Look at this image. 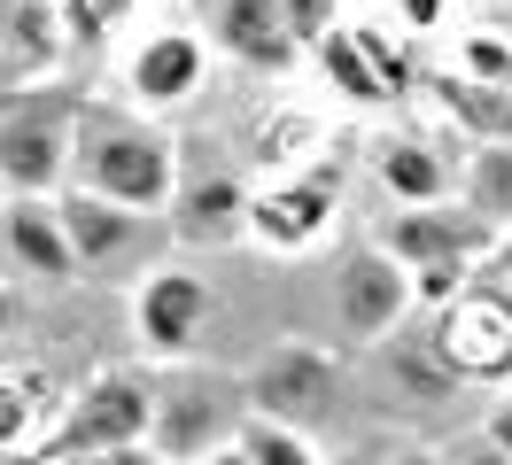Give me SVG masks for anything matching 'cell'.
<instances>
[{"label":"cell","instance_id":"6da1fadb","mask_svg":"<svg viewBox=\"0 0 512 465\" xmlns=\"http://www.w3.org/2000/svg\"><path fill=\"white\" fill-rule=\"evenodd\" d=\"M70 186H86L101 202L132 217H163L179 194V140L140 109H101L78 101V132H70Z\"/></svg>","mask_w":512,"mask_h":465},{"label":"cell","instance_id":"7a4b0ae2","mask_svg":"<svg viewBox=\"0 0 512 465\" xmlns=\"http://www.w3.org/2000/svg\"><path fill=\"white\" fill-rule=\"evenodd\" d=\"M78 101L63 86H0V186L8 194H63Z\"/></svg>","mask_w":512,"mask_h":465},{"label":"cell","instance_id":"3957f363","mask_svg":"<svg viewBox=\"0 0 512 465\" xmlns=\"http://www.w3.org/2000/svg\"><path fill=\"white\" fill-rule=\"evenodd\" d=\"M427 349L443 357L450 380H512V295L505 287H458L435 310V334Z\"/></svg>","mask_w":512,"mask_h":465},{"label":"cell","instance_id":"277c9868","mask_svg":"<svg viewBox=\"0 0 512 465\" xmlns=\"http://www.w3.org/2000/svg\"><path fill=\"white\" fill-rule=\"evenodd\" d=\"M148 419H156V388L140 372H101L94 388H78L70 419L55 427V465L86 458V450H132V442H148Z\"/></svg>","mask_w":512,"mask_h":465},{"label":"cell","instance_id":"5b68a950","mask_svg":"<svg viewBox=\"0 0 512 465\" xmlns=\"http://www.w3.org/2000/svg\"><path fill=\"white\" fill-rule=\"evenodd\" d=\"M210 86V39L194 24H156L125 47V93L132 109H187L194 93Z\"/></svg>","mask_w":512,"mask_h":465},{"label":"cell","instance_id":"8992f818","mask_svg":"<svg viewBox=\"0 0 512 465\" xmlns=\"http://www.w3.org/2000/svg\"><path fill=\"white\" fill-rule=\"evenodd\" d=\"M334 186L319 171H288V179H264L249 194V217H241V241L272 248V256H303L334 233Z\"/></svg>","mask_w":512,"mask_h":465},{"label":"cell","instance_id":"52a82bcc","mask_svg":"<svg viewBox=\"0 0 512 465\" xmlns=\"http://www.w3.org/2000/svg\"><path fill=\"white\" fill-rule=\"evenodd\" d=\"M334 310H342V326L357 341H388L404 326V310H412V272L388 248H357L342 264V279H334Z\"/></svg>","mask_w":512,"mask_h":465},{"label":"cell","instance_id":"ba28073f","mask_svg":"<svg viewBox=\"0 0 512 465\" xmlns=\"http://www.w3.org/2000/svg\"><path fill=\"white\" fill-rule=\"evenodd\" d=\"M311 62L326 70V86L342 93V101H357V109H388V101L404 93V62H396V47H388L381 31L334 24L319 47H311Z\"/></svg>","mask_w":512,"mask_h":465},{"label":"cell","instance_id":"9c48e42d","mask_svg":"<svg viewBox=\"0 0 512 465\" xmlns=\"http://www.w3.org/2000/svg\"><path fill=\"white\" fill-rule=\"evenodd\" d=\"M202 318H210V287L187 272V264H163L132 287V326L140 341L156 349V357H187L194 334H202Z\"/></svg>","mask_w":512,"mask_h":465},{"label":"cell","instance_id":"30bf717a","mask_svg":"<svg viewBox=\"0 0 512 465\" xmlns=\"http://www.w3.org/2000/svg\"><path fill=\"white\" fill-rule=\"evenodd\" d=\"M249 403H256V419H280V427L311 434V419L334 403V357H319V349H272L249 380Z\"/></svg>","mask_w":512,"mask_h":465},{"label":"cell","instance_id":"8fae6325","mask_svg":"<svg viewBox=\"0 0 512 465\" xmlns=\"http://www.w3.org/2000/svg\"><path fill=\"white\" fill-rule=\"evenodd\" d=\"M225 427H233V419H225L218 380H171V388H156V419H148L156 458L187 465V458H202V450H225V442H233Z\"/></svg>","mask_w":512,"mask_h":465},{"label":"cell","instance_id":"7c38bea8","mask_svg":"<svg viewBox=\"0 0 512 465\" xmlns=\"http://www.w3.org/2000/svg\"><path fill=\"white\" fill-rule=\"evenodd\" d=\"M210 47H225L249 70H295L303 62V39L288 31V8L280 0H210Z\"/></svg>","mask_w":512,"mask_h":465},{"label":"cell","instance_id":"4fadbf2b","mask_svg":"<svg viewBox=\"0 0 512 465\" xmlns=\"http://www.w3.org/2000/svg\"><path fill=\"white\" fill-rule=\"evenodd\" d=\"M0 264H16L24 279H78L55 194H8V210H0Z\"/></svg>","mask_w":512,"mask_h":465},{"label":"cell","instance_id":"5bb4252c","mask_svg":"<svg viewBox=\"0 0 512 465\" xmlns=\"http://www.w3.org/2000/svg\"><path fill=\"white\" fill-rule=\"evenodd\" d=\"M55 217H63V241H70V264H78V272L117 264V256L140 241V225H148V217L117 210V202L86 194V186H63V194H55Z\"/></svg>","mask_w":512,"mask_h":465},{"label":"cell","instance_id":"9a60e30c","mask_svg":"<svg viewBox=\"0 0 512 465\" xmlns=\"http://www.w3.org/2000/svg\"><path fill=\"white\" fill-rule=\"evenodd\" d=\"M171 233L194 248H218V241H241V217H249V186L225 179V171H210V179H179V194H171Z\"/></svg>","mask_w":512,"mask_h":465},{"label":"cell","instance_id":"2e32d148","mask_svg":"<svg viewBox=\"0 0 512 465\" xmlns=\"http://www.w3.org/2000/svg\"><path fill=\"white\" fill-rule=\"evenodd\" d=\"M373 171H381V186L404 202V210L450 194V155L435 148V140H412V132H388L381 148H373Z\"/></svg>","mask_w":512,"mask_h":465},{"label":"cell","instance_id":"e0dca14e","mask_svg":"<svg viewBox=\"0 0 512 465\" xmlns=\"http://www.w3.org/2000/svg\"><path fill=\"white\" fill-rule=\"evenodd\" d=\"M466 210L474 217H512V140H481L474 171H466Z\"/></svg>","mask_w":512,"mask_h":465},{"label":"cell","instance_id":"ac0fdd59","mask_svg":"<svg viewBox=\"0 0 512 465\" xmlns=\"http://www.w3.org/2000/svg\"><path fill=\"white\" fill-rule=\"evenodd\" d=\"M233 450H241L249 465H326L319 442H311L303 427H280V419H249V427L233 434Z\"/></svg>","mask_w":512,"mask_h":465},{"label":"cell","instance_id":"d6986e66","mask_svg":"<svg viewBox=\"0 0 512 465\" xmlns=\"http://www.w3.org/2000/svg\"><path fill=\"white\" fill-rule=\"evenodd\" d=\"M264 132H272V140H264V163H272V179H288V171H311V155H319V117L288 109V117H272Z\"/></svg>","mask_w":512,"mask_h":465},{"label":"cell","instance_id":"ffe728a7","mask_svg":"<svg viewBox=\"0 0 512 465\" xmlns=\"http://www.w3.org/2000/svg\"><path fill=\"white\" fill-rule=\"evenodd\" d=\"M512 78V39L505 31H466L458 39V86H505Z\"/></svg>","mask_w":512,"mask_h":465},{"label":"cell","instance_id":"44dd1931","mask_svg":"<svg viewBox=\"0 0 512 465\" xmlns=\"http://www.w3.org/2000/svg\"><path fill=\"white\" fill-rule=\"evenodd\" d=\"M32 427H39V388L16 380V372H0V450H16Z\"/></svg>","mask_w":512,"mask_h":465},{"label":"cell","instance_id":"7402d4cb","mask_svg":"<svg viewBox=\"0 0 512 465\" xmlns=\"http://www.w3.org/2000/svg\"><path fill=\"white\" fill-rule=\"evenodd\" d=\"M280 8H288V31L303 39V55H311L326 31L342 24V0H280Z\"/></svg>","mask_w":512,"mask_h":465},{"label":"cell","instance_id":"603a6c76","mask_svg":"<svg viewBox=\"0 0 512 465\" xmlns=\"http://www.w3.org/2000/svg\"><path fill=\"white\" fill-rule=\"evenodd\" d=\"M63 465H163L148 442H132V450H86V458H63Z\"/></svg>","mask_w":512,"mask_h":465},{"label":"cell","instance_id":"cb8c5ba5","mask_svg":"<svg viewBox=\"0 0 512 465\" xmlns=\"http://www.w3.org/2000/svg\"><path fill=\"white\" fill-rule=\"evenodd\" d=\"M396 16H404V31H435L443 24V0H396Z\"/></svg>","mask_w":512,"mask_h":465},{"label":"cell","instance_id":"d4e9b609","mask_svg":"<svg viewBox=\"0 0 512 465\" xmlns=\"http://www.w3.org/2000/svg\"><path fill=\"white\" fill-rule=\"evenodd\" d=\"M489 450H505V458H512V403L497 411V419H489Z\"/></svg>","mask_w":512,"mask_h":465},{"label":"cell","instance_id":"484cf974","mask_svg":"<svg viewBox=\"0 0 512 465\" xmlns=\"http://www.w3.org/2000/svg\"><path fill=\"white\" fill-rule=\"evenodd\" d=\"M458 465H512V458H505V450H489V442H474V450H466Z\"/></svg>","mask_w":512,"mask_h":465},{"label":"cell","instance_id":"4316f807","mask_svg":"<svg viewBox=\"0 0 512 465\" xmlns=\"http://www.w3.org/2000/svg\"><path fill=\"white\" fill-rule=\"evenodd\" d=\"M16 326V295H8V279H0V334Z\"/></svg>","mask_w":512,"mask_h":465},{"label":"cell","instance_id":"83f0119b","mask_svg":"<svg viewBox=\"0 0 512 465\" xmlns=\"http://www.w3.org/2000/svg\"><path fill=\"white\" fill-rule=\"evenodd\" d=\"M388 465H443L435 450H404V458H388Z\"/></svg>","mask_w":512,"mask_h":465},{"label":"cell","instance_id":"f1b7e54d","mask_svg":"<svg viewBox=\"0 0 512 465\" xmlns=\"http://www.w3.org/2000/svg\"><path fill=\"white\" fill-rule=\"evenodd\" d=\"M210 465H249V458H241V450H233V442H225V450H210Z\"/></svg>","mask_w":512,"mask_h":465},{"label":"cell","instance_id":"f546056e","mask_svg":"<svg viewBox=\"0 0 512 465\" xmlns=\"http://www.w3.org/2000/svg\"><path fill=\"white\" fill-rule=\"evenodd\" d=\"M0 210H8V186H0Z\"/></svg>","mask_w":512,"mask_h":465}]
</instances>
